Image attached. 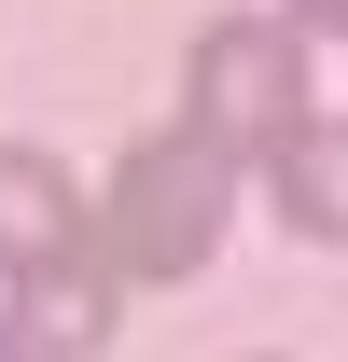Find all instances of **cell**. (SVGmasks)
I'll list each match as a JSON object with an SVG mask.
<instances>
[{
	"instance_id": "obj_1",
	"label": "cell",
	"mask_w": 348,
	"mask_h": 362,
	"mask_svg": "<svg viewBox=\"0 0 348 362\" xmlns=\"http://www.w3.org/2000/svg\"><path fill=\"white\" fill-rule=\"evenodd\" d=\"M223 237V139H139L98 195V251L126 279H195Z\"/></svg>"
},
{
	"instance_id": "obj_2",
	"label": "cell",
	"mask_w": 348,
	"mask_h": 362,
	"mask_svg": "<svg viewBox=\"0 0 348 362\" xmlns=\"http://www.w3.org/2000/svg\"><path fill=\"white\" fill-rule=\"evenodd\" d=\"M293 112H320V98H306L293 28H265V14H223L209 42H195V139H223V153H265Z\"/></svg>"
},
{
	"instance_id": "obj_3",
	"label": "cell",
	"mask_w": 348,
	"mask_h": 362,
	"mask_svg": "<svg viewBox=\"0 0 348 362\" xmlns=\"http://www.w3.org/2000/svg\"><path fill=\"white\" fill-rule=\"evenodd\" d=\"M98 349H112V265L98 251L14 265V362H98Z\"/></svg>"
},
{
	"instance_id": "obj_4",
	"label": "cell",
	"mask_w": 348,
	"mask_h": 362,
	"mask_svg": "<svg viewBox=\"0 0 348 362\" xmlns=\"http://www.w3.org/2000/svg\"><path fill=\"white\" fill-rule=\"evenodd\" d=\"M56 251H84V195H70L56 153H14V139H0V279L56 265Z\"/></svg>"
},
{
	"instance_id": "obj_5",
	"label": "cell",
	"mask_w": 348,
	"mask_h": 362,
	"mask_svg": "<svg viewBox=\"0 0 348 362\" xmlns=\"http://www.w3.org/2000/svg\"><path fill=\"white\" fill-rule=\"evenodd\" d=\"M265 153H279V223L335 251V237H348V126H335V112H293Z\"/></svg>"
},
{
	"instance_id": "obj_6",
	"label": "cell",
	"mask_w": 348,
	"mask_h": 362,
	"mask_svg": "<svg viewBox=\"0 0 348 362\" xmlns=\"http://www.w3.org/2000/svg\"><path fill=\"white\" fill-rule=\"evenodd\" d=\"M335 14H348V0H306V28H335Z\"/></svg>"
}]
</instances>
